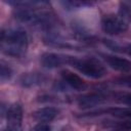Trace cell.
<instances>
[{"label":"cell","instance_id":"cell-1","mask_svg":"<svg viewBox=\"0 0 131 131\" xmlns=\"http://www.w3.org/2000/svg\"><path fill=\"white\" fill-rule=\"evenodd\" d=\"M2 50L7 55L20 57L25 54L28 47L27 33L20 30H10L1 33Z\"/></svg>","mask_w":131,"mask_h":131},{"label":"cell","instance_id":"cell-2","mask_svg":"<svg viewBox=\"0 0 131 131\" xmlns=\"http://www.w3.org/2000/svg\"><path fill=\"white\" fill-rule=\"evenodd\" d=\"M73 67H75L80 73L83 75L93 78V79H100L106 74L105 68L98 62L97 60L91 59H76L74 60Z\"/></svg>","mask_w":131,"mask_h":131},{"label":"cell","instance_id":"cell-3","mask_svg":"<svg viewBox=\"0 0 131 131\" xmlns=\"http://www.w3.org/2000/svg\"><path fill=\"white\" fill-rule=\"evenodd\" d=\"M102 30L108 35H118L128 30V25L116 15H104L101 20Z\"/></svg>","mask_w":131,"mask_h":131},{"label":"cell","instance_id":"cell-4","mask_svg":"<svg viewBox=\"0 0 131 131\" xmlns=\"http://www.w3.org/2000/svg\"><path fill=\"white\" fill-rule=\"evenodd\" d=\"M7 118V129L6 131H21V120H23V108L20 104L13 103L9 106L6 114Z\"/></svg>","mask_w":131,"mask_h":131},{"label":"cell","instance_id":"cell-5","mask_svg":"<svg viewBox=\"0 0 131 131\" xmlns=\"http://www.w3.org/2000/svg\"><path fill=\"white\" fill-rule=\"evenodd\" d=\"M75 58L71 56H64L60 55L57 53H52V52H47L44 53L41 57V63L44 68L47 69H54L62 66L63 63H71L73 64Z\"/></svg>","mask_w":131,"mask_h":131},{"label":"cell","instance_id":"cell-6","mask_svg":"<svg viewBox=\"0 0 131 131\" xmlns=\"http://www.w3.org/2000/svg\"><path fill=\"white\" fill-rule=\"evenodd\" d=\"M60 74H61V77H62L63 81L67 84H69L72 88H74L78 91L86 89V87H87L86 82L81 77L76 75L75 73H73L71 71H68V70H63Z\"/></svg>","mask_w":131,"mask_h":131},{"label":"cell","instance_id":"cell-7","mask_svg":"<svg viewBox=\"0 0 131 131\" xmlns=\"http://www.w3.org/2000/svg\"><path fill=\"white\" fill-rule=\"evenodd\" d=\"M104 99L105 97L101 93H89L78 99V105L81 108H89L100 104Z\"/></svg>","mask_w":131,"mask_h":131},{"label":"cell","instance_id":"cell-8","mask_svg":"<svg viewBox=\"0 0 131 131\" xmlns=\"http://www.w3.org/2000/svg\"><path fill=\"white\" fill-rule=\"evenodd\" d=\"M106 62L115 70L119 71V72H123V73H129L131 72V61L126 59V58H122L119 56H114V55H106L105 57Z\"/></svg>","mask_w":131,"mask_h":131},{"label":"cell","instance_id":"cell-9","mask_svg":"<svg viewBox=\"0 0 131 131\" xmlns=\"http://www.w3.org/2000/svg\"><path fill=\"white\" fill-rule=\"evenodd\" d=\"M58 110L51 106L39 108L33 113V118L39 122H51L57 116Z\"/></svg>","mask_w":131,"mask_h":131},{"label":"cell","instance_id":"cell-10","mask_svg":"<svg viewBox=\"0 0 131 131\" xmlns=\"http://www.w3.org/2000/svg\"><path fill=\"white\" fill-rule=\"evenodd\" d=\"M43 80H44V77L36 73L24 74L19 78V82L24 87H32V86L39 85L43 82Z\"/></svg>","mask_w":131,"mask_h":131},{"label":"cell","instance_id":"cell-11","mask_svg":"<svg viewBox=\"0 0 131 131\" xmlns=\"http://www.w3.org/2000/svg\"><path fill=\"white\" fill-rule=\"evenodd\" d=\"M110 113L113 116H115V117L131 119V111L130 110H126V108H113V110H110Z\"/></svg>","mask_w":131,"mask_h":131},{"label":"cell","instance_id":"cell-12","mask_svg":"<svg viewBox=\"0 0 131 131\" xmlns=\"http://www.w3.org/2000/svg\"><path fill=\"white\" fill-rule=\"evenodd\" d=\"M119 13H120V16L123 20L127 19V20L131 21V6H129L127 4H121V7L119 9Z\"/></svg>","mask_w":131,"mask_h":131},{"label":"cell","instance_id":"cell-13","mask_svg":"<svg viewBox=\"0 0 131 131\" xmlns=\"http://www.w3.org/2000/svg\"><path fill=\"white\" fill-rule=\"evenodd\" d=\"M0 76H1V80H7L12 76V71L9 67L5 66V64H1V71H0Z\"/></svg>","mask_w":131,"mask_h":131},{"label":"cell","instance_id":"cell-14","mask_svg":"<svg viewBox=\"0 0 131 131\" xmlns=\"http://www.w3.org/2000/svg\"><path fill=\"white\" fill-rule=\"evenodd\" d=\"M116 83L121 85V86L131 88V75H127V76H123V77L118 78L116 80Z\"/></svg>","mask_w":131,"mask_h":131},{"label":"cell","instance_id":"cell-15","mask_svg":"<svg viewBox=\"0 0 131 131\" xmlns=\"http://www.w3.org/2000/svg\"><path fill=\"white\" fill-rule=\"evenodd\" d=\"M35 131H51V127L45 123H39L34 128Z\"/></svg>","mask_w":131,"mask_h":131},{"label":"cell","instance_id":"cell-16","mask_svg":"<svg viewBox=\"0 0 131 131\" xmlns=\"http://www.w3.org/2000/svg\"><path fill=\"white\" fill-rule=\"evenodd\" d=\"M120 128L124 130H131V121H125V122H119L117 124Z\"/></svg>","mask_w":131,"mask_h":131},{"label":"cell","instance_id":"cell-17","mask_svg":"<svg viewBox=\"0 0 131 131\" xmlns=\"http://www.w3.org/2000/svg\"><path fill=\"white\" fill-rule=\"evenodd\" d=\"M121 101L124 102L125 104L131 106V93H127V94H124L122 97H121Z\"/></svg>","mask_w":131,"mask_h":131},{"label":"cell","instance_id":"cell-18","mask_svg":"<svg viewBox=\"0 0 131 131\" xmlns=\"http://www.w3.org/2000/svg\"><path fill=\"white\" fill-rule=\"evenodd\" d=\"M129 54L131 55V48H130V50H129Z\"/></svg>","mask_w":131,"mask_h":131}]
</instances>
